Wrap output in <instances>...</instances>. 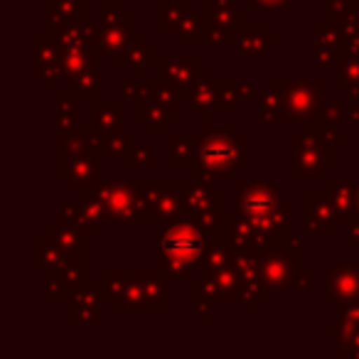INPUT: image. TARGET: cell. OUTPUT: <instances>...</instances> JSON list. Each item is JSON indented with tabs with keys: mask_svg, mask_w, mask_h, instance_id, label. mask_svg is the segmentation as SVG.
Here are the masks:
<instances>
[{
	"mask_svg": "<svg viewBox=\"0 0 359 359\" xmlns=\"http://www.w3.org/2000/svg\"><path fill=\"white\" fill-rule=\"evenodd\" d=\"M160 246H163V251L172 261L180 259L182 264H187L192 256L200 254L202 236L197 234L195 229H190V226H172V229H168L163 234V241H160Z\"/></svg>",
	"mask_w": 359,
	"mask_h": 359,
	"instance_id": "obj_1",
	"label": "cell"
}]
</instances>
